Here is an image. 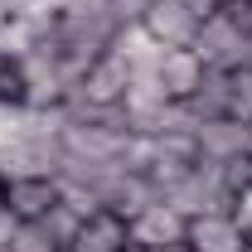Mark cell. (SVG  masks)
Listing matches in <instances>:
<instances>
[{
    "label": "cell",
    "mask_w": 252,
    "mask_h": 252,
    "mask_svg": "<svg viewBox=\"0 0 252 252\" xmlns=\"http://www.w3.org/2000/svg\"><path fill=\"white\" fill-rule=\"evenodd\" d=\"M204 63H199V54L194 49H165L156 63V78H160V88L170 93V102H189L194 97V88L204 83Z\"/></svg>",
    "instance_id": "52a82bcc"
},
{
    "label": "cell",
    "mask_w": 252,
    "mask_h": 252,
    "mask_svg": "<svg viewBox=\"0 0 252 252\" xmlns=\"http://www.w3.org/2000/svg\"><path fill=\"white\" fill-rule=\"evenodd\" d=\"M15 228H20V219H15V209L5 204V194H0V248L15 238Z\"/></svg>",
    "instance_id": "2e32d148"
},
{
    "label": "cell",
    "mask_w": 252,
    "mask_h": 252,
    "mask_svg": "<svg viewBox=\"0 0 252 252\" xmlns=\"http://www.w3.org/2000/svg\"><path fill=\"white\" fill-rule=\"evenodd\" d=\"M5 248H10V252H63L59 243L39 228V223H20V228H15V238H10Z\"/></svg>",
    "instance_id": "7c38bea8"
},
{
    "label": "cell",
    "mask_w": 252,
    "mask_h": 252,
    "mask_svg": "<svg viewBox=\"0 0 252 252\" xmlns=\"http://www.w3.org/2000/svg\"><path fill=\"white\" fill-rule=\"evenodd\" d=\"M194 54H199V63L204 68H219V73H238V68H248L252 63V39L228 15H204V25H199V34H194V44H189Z\"/></svg>",
    "instance_id": "6da1fadb"
},
{
    "label": "cell",
    "mask_w": 252,
    "mask_h": 252,
    "mask_svg": "<svg viewBox=\"0 0 252 252\" xmlns=\"http://www.w3.org/2000/svg\"><path fill=\"white\" fill-rule=\"evenodd\" d=\"M0 252H10V248H0Z\"/></svg>",
    "instance_id": "ac0fdd59"
},
{
    "label": "cell",
    "mask_w": 252,
    "mask_h": 252,
    "mask_svg": "<svg viewBox=\"0 0 252 252\" xmlns=\"http://www.w3.org/2000/svg\"><path fill=\"white\" fill-rule=\"evenodd\" d=\"M165 204L170 209H180L185 219H199V214H233V189L223 185L219 165H194L180 185L165 194Z\"/></svg>",
    "instance_id": "7a4b0ae2"
},
{
    "label": "cell",
    "mask_w": 252,
    "mask_h": 252,
    "mask_svg": "<svg viewBox=\"0 0 252 252\" xmlns=\"http://www.w3.org/2000/svg\"><path fill=\"white\" fill-rule=\"evenodd\" d=\"M68 252H136L131 248V233H126V219L117 214H93V219L78 228V238H73V248Z\"/></svg>",
    "instance_id": "9c48e42d"
},
{
    "label": "cell",
    "mask_w": 252,
    "mask_h": 252,
    "mask_svg": "<svg viewBox=\"0 0 252 252\" xmlns=\"http://www.w3.org/2000/svg\"><path fill=\"white\" fill-rule=\"evenodd\" d=\"M248 68H252V63H248Z\"/></svg>",
    "instance_id": "ffe728a7"
},
{
    "label": "cell",
    "mask_w": 252,
    "mask_h": 252,
    "mask_svg": "<svg viewBox=\"0 0 252 252\" xmlns=\"http://www.w3.org/2000/svg\"><path fill=\"white\" fill-rule=\"evenodd\" d=\"M194 141H199V160H204V165H223V160L252 156V131H248V122H238V117L199 122L194 126Z\"/></svg>",
    "instance_id": "5b68a950"
},
{
    "label": "cell",
    "mask_w": 252,
    "mask_h": 252,
    "mask_svg": "<svg viewBox=\"0 0 252 252\" xmlns=\"http://www.w3.org/2000/svg\"><path fill=\"white\" fill-rule=\"evenodd\" d=\"M248 233L233 214H199L189 219V233H185V248L189 252H243Z\"/></svg>",
    "instance_id": "8992f818"
},
{
    "label": "cell",
    "mask_w": 252,
    "mask_h": 252,
    "mask_svg": "<svg viewBox=\"0 0 252 252\" xmlns=\"http://www.w3.org/2000/svg\"><path fill=\"white\" fill-rule=\"evenodd\" d=\"M185 107H189V117H194V122L228 117V112H233V73H219V68H209V73H204V83L194 88V97H189Z\"/></svg>",
    "instance_id": "30bf717a"
},
{
    "label": "cell",
    "mask_w": 252,
    "mask_h": 252,
    "mask_svg": "<svg viewBox=\"0 0 252 252\" xmlns=\"http://www.w3.org/2000/svg\"><path fill=\"white\" fill-rule=\"evenodd\" d=\"M83 214H78V209H73V204H54V209H49V214H44V219H39V228H44V233H49V238H54V243H59L63 252L73 248V238H78V228H83Z\"/></svg>",
    "instance_id": "8fae6325"
},
{
    "label": "cell",
    "mask_w": 252,
    "mask_h": 252,
    "mask_svg": "<svg viewBox=\"0 0 252 252\" xmlns=\"http://www.w3.org/2000/svg\"><path fill=\"white\" fill-rule=\"evenodd\" d=\"M248 131H252V122H248Z\"/></svg>",
    "instance_id": "d6986e66"
},
{
    "label": "cell",
    "mask_w": 252,
    "mask_h": 252,
    "mask_svg": "<svg viewBox=\"0 0 252 252\" xmlns=\"http://www.w3.org/2000/svg\"><path fill=\"white\" fill-rule=\"evenodd\" d=\"M238 122H252V68H238L233 73V112Z\"/></svg>",
    "instance_id": "4fadbf2b"
},
{
    "label": "cell",
    "mask_w": 252,
    "mask_h": 252,
    "mask_svg": "<svg viewBox=\"0 0 252 252\" xmlns=\"http://www.w3.org/2000/svg\"><path fill=\"white\" fill-rule=\"evenodd\" d=\"M20 59H5L0 54V102H20Z\"/></svg>",
    "instance_id": "5bb4252c"
},
{
    "label": "cell",
    "mask_w": 252,
    "mask_h": 252,
    "mask_svg": "<svg viewBox=\"0 0 252 252\" xmlns=\"http://www.w3.org/2000/svg\"><path fill=\"white\" fill-rule=\"evenodd\" d=\"M0 194L20 223H39L59 204V180H10V185H0Z\"/></svg>",
    "instance_id": "ba28073f"
},
{
    "label": "cell",
    "mask_w": 252,
    "mask_h": 252,
    "mask_svg": "<svg viewBox=\"0 0 252 252\" xmlns=\"http://www.w3.org/2000/svg\"><path fill=\"white\" fill-rule=\"evenodd\" d=\"M233 219L243 223V233H252V185L243 189L238 199H233Z\"/></svg>",
    "instance_id": "9a60e30c"
},
{
    "label": "cell",
    "mask_w": 252,
    "mask_h": 252,
    "mask_svg": "<svg viewBox=\"0 0 252 252\" xmlns=\"http://www.w3.org/2000/svg\"><path fill=\"white\" fill-rule=\"evenodd\" d=\"M243 252H252V233H248V243H243Z\"/></svg>",
    "instance_id": "e0dca14e"
},
{
    "label": "cell",
    "mask_w": 252,
    "mask_h": 252,
    "mask_svg": "<svg viewBox=\"0 0 252 252\" xmlns=\"http://www.w3.org/2000/svg\"><path fill=\"white\" fill-rule=\"evenodd\" d=\"M204 25V10L194 0H151L141 15V30L156 39L160 49H189Z\"/></svg>",
    "instance_id": "3957f363"
},
{
    "label": "cell",
    "mask_w": 252,
    "mask_h": 252,
    "mask_svg": "<svg viewBox=\"0 0 252 252\" xmlns=\"http://www.w3.org/2000/svg\"><path fill=\"white\" fill-rule=\"evenodd\" d=\"M126 233H131V248L136 252H165V248H185L189 219L180 209H170L165 199L146 204L136 219H126Z\"/></svg>",
    "instance_id": "277c9868"
}]
</instances>
